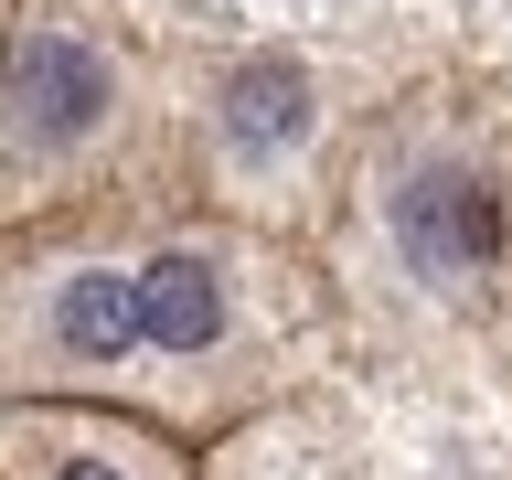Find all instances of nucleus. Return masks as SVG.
Returning a JSON list of instances; mask_svg holds the SVG:
<instances>
[{
	"instance_id": "nucleus-6",
	"label": "nucleus",
	"mask_w": 512,
	"mask_h": 480,
	"mask_svg": "<svg viewBox=\"0 0 512 480\" xmlns=\"http://www.w3.org/2000/svg\"><path fill=\"white\" fill-rule=\"evenodd\" d=\"M11 22H22V0H0V43H11Z\"/></svg>"
},
{
	"instance_id": "nucleus-3",
	"label": "nucleus",
	"mask_w": 512,
	"mask_h": 480,
	"mask_svg": "<svg viewBox=\"0 0 512 480\" xmlns=\"http://www.w3.org/2000/svg\"><path fill=\"white\" fill-rule=\"evenodd\" d=\"M139 182H182L171 43L96 0H22L0 43V235Z\"/></svg>"
},
{
	"instance_id": "nucleus-5",
	"label": "nucleus",
	"mask_w": 512,
	"mask_h": 480,
	"mask_svg": "<svg viewBox=\"0 0 512 480\" xmlns=\"http://www.w3.org/2000/svg\"><path fill=\"white\" fill-rule=\"evenodd\" d=\"M0 480H203V448L107 406H0Z\"/></svg>"
},
{
	"instance_id": "nucleus-1",
	"label": "nucleus",
	"mask_w": 512,
	"mask_h": 480,
	"mask_svg": "<svg viewBox=\"0 0 512 480\" xmlns=\"http://www.w3.org/2000/svg\"><path fill=\"white\" fill-rule=\"evenodd\" d=\"M342 352L331 256L182 182L96 192L0 235V406H107L214 448L310 395Z\"/></svg>"
},
{
	"instance_id": "nucleus-4",
	"label": "nucleus",
	"mask_w": 512,
	"mask_h": 480,
	"mask_svg": "<svg viewBox=\"0 0 512 480\" xmlns=\"http://www.w3.org/2000/svg\"><path fill=\"white\" fill-rule=\"evenodd\" d=\"M395 75H342L288 43H246V54H171V96H182V192L224 203L246 224L310 235L331 214V171H342L363 107Z\"/></svg>"
},
{
	"instance_id": "nucleus-2",
	"label": "nucleus",
	"mask_w": 512,
	"mask_h": 480,
	"mask_svg": "<svg viewBox=\"0 0 512 480\" xmlns=\"http://www.w3.org/2000/svg\"><path fill=\"white\" fill-rule=\"evenodd\" d=\"M320 256L374 352H512V75L406 64L363 107Z\"/></svg>"
}]
</instances>
